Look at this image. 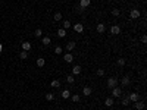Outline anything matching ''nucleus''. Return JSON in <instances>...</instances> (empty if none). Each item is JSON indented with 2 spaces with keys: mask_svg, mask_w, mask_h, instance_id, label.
<instances>
[{
  "mask_svg": "<svg viewBox=\"0 0 147 110\" xmlns=\"http://www.w3.org/2000/svg\"><path fill=\"white\" fill-rule=\"evenodd\" d=\"M118 82H119V79H118L116 76H110V78L107 79V87H109V88H113V87L118 85Z\"/></svg>",
  "mask_w": 147,
  "mask_h": 110,
  "instance_id": "f257e3e1",
  "label": "nucleus"
},
{
  "mask_svg": "<svg viewBox=\"0 0 147 110\" xmlns=\"http://www.w3.org/2000/svg\"><path fill=\"white\" fill-rule=\"evenodd\" d=\"M121 96H122V88H119V87H113V88H112V97L116 98V97H121Z\"/></svg>",
  "mask_w": 147,
  "mask_h": 110,
  "instance_id": "f03ea898",
  "label": "nucleus"
},
{
  "mask_svg": "<svg viewBox=\"0 0 147 110\" xmlns=\"http://www.w3.org/2000/svg\"><path fill=\"white\" fill-rule=\"evenodd\" d=\"M140 10L138 9H131V12H130V18H131V19H138V18H140Z\"/></svg>",
  "mask_w": 147,
  "mask_h": 110,
  "instance_id": "7ed1b4c3",
  "label": "nucleus"
},
{
  "mask_svg": "<svg viewBox=\"0 0 147 110\" xmlns=\"http://www.w3.org/2000/svg\"><path fill=\"white\" fill-rule=\"evenodd\" d=\"M128 98H130V101L135 103V101H138V100H140V96H138V93H131L130 96H128Z\"/></svg>",
  "mask_w": 147,
  "mask_h": 110,
  "instance_id": "20e7f679",
  "label": "nucleus"
},
{
  "mask_svg": "<svg viewBox=\"0 0 147 110\" xmlns=\"http://www.w3.org/2000/svg\"><path fill=\"white\" fill-rule=\"evenodd\" d=\"M63 60H65L66 63H72V62H74V54H71V53L68 51L65 56H63Z\"/></svg>",
  "mask_w": 147,
  "mask_h": 110,
  "instance_id": "39448f33",
  "label": "nucleus"
},
{
  "mask_svg": "<svg viewBox=\"0 0 147 110\" xmlns=\"http://www.w3.org/2000/svg\"><path fill=\"white\" fill-rule=\"evenodd\" d=\"M121 32V28L118 27V25H112L110 27V34H113V35H118Z\"/></svg>",
  "mask_w": 147,
  "mask_h": 110,
  "instance_id": "423d86ee",
  "label": "nucleus"
},
{
  "mask_svg": "<svg viewBox=\"0 0 147 110\" xmlns=\"http://www.w3.org/2000/svg\"><path fill=\"white\" fill-rule=\"evenodd\" d=\"M90 5H91V0H80V7H82V9L88 7Z\"/></svg>",
  "mask_w": 147,
  "mask_h": 110,
  "instance_id": "0eeeda50",
  "label": "nucleus"
},
{
  "mask_svg": "<svg viewBox=\"0 0 147 110\" xmlns=\"http://www.w3.org/2000/svg\"><path fill=\"white\" fill-rule=\"evenodd\" d=\"M74 31H75V32H82L84 31V25L82 24H75V25H74Z\"/></svg>",
  "mask_w": 147,
  "mask_h": 110,
  "instance_id": "6e6552de",
  "label": "nucleus"
},
{
  "mask_svg": "<svg viewBox=\"0 0 147 110\" xmlns=\"http://www.w3.org/2000/svg\"><path fill=\"white\" fill-rule=\"evenodd\" d=\"M113 103H115V98H113V97H107V98L104 100V104H106L107 107H112Z\"/></svg>",
  "mask_w": 147,
  "mask_h": 110,
  "instance_id": "1a4fd4ad",
  "label": "nucleus"
},
{
  "mask_svg": "<svg viewBox=\"0 0 147 110\" xmlns=\"http://www.w3.org/2000/svg\"><path fill=\"white\" fill-rule=\"evenodd\" d=\"M130 82H131L130 76H124V78L121 79V84H122V87H126V85H130Z\"/></svg>",
  "mask_w": 147,
  "mask_h": 110,
  "instance_id": "9d476101",
  "label": "nucleus"
},
{
  "mask_svg": "<svg viewBox=\"0 0 147 110\" xmlns=\"http://www.w3.org/2000/svg\"><path fill=\"white\" fill-rule=\"evenodd\" d=\"M21 47H22V50L28 51V50H31V43H29V41H24V43L21 44Z\"/></svg>",
  "mask_w": 147,
  "mask_h": 110,
  "instance_id": "9b49d317",
  "label": "nucleus"
},
{
  "mask_svg": "<svg viewBox=\"0 0 147 110\" xmlns=\"http://www.w3.org/2000/svg\"><path fill=\"white\" fill-rule=\"evenodd\" d=\"M144 107H146V104H144V101H135V109L137 110H144Z\"/></svg>",
  "mask_w": 147,
  "mask_h": 110,
  "instance_id": "f8f14e48",
  "label": "nucleus"
},
{
  "mask_svg": "<svg viewBox=\"0 0 147 110\" xmlns=\"http://www.w3.org/2000/svg\"><path fill=\"white\" fill-rule=\"evenodd\" d=\"M72 73H74V75H80V73H81V66L80 65H75V66L72 68Z\"/></svg>",
  "mask_w": 147,
  "mask_h": 110,
  "instance_id": "ddd939ff",
  "label": "nucleus"
},
{
  "mask_svg": "<svg viewBox=\"0 0 147 110\" xmlns=\"http://www.w3.org/2000/svg\"><path fill=\"white\" fill-rule=\"evenodd\" d=\"M50 85H51V88H59V87H60V81H59V79H53V81L50 82Z\"/></svg>",
  "mask_w": 147,
  "mask_h": 110,
  "instance_id": "4468645a",
  "label": "nucleus"
},
{
  "mask_svg": "<svg viewBox=\"0 0 147 110\" xmlns=\"http://www.w3.org/2000/svg\"><path fill=\"white\" fill-rule=\"evenodd\" d=\"M75 46H77V44L74 43V41H69V43L66 44V50H68V51H72L74 48H75Z\"/></svg>",
  "mask_w": 147,
  "mask_h": 110,
  "instance_id": "2eb2a0df",
  "label": "nucleus"
},
{
  "mask_svg": "<svg viewBox=\"0 0 147 110\" xmlns=\"http://www.w3.org/2000/svg\"><path fill=\"white\" fill-rule=\"evenodd\" d=\"M91 93H93V91H91L90 87H84V88H82V94H84V96H91Z\"/></svg>",
  "mask_w": 147,
  "mask_h": 110,
  "instance_id": "dca6fc26",
  "label": "nucleus"
},
{
  "mask_svg": "<svg viewBox=\"0 0 147 110\" xmlns=\"http://www.w3.org/2000/svg\"><path fill=\"white\" fill-rule=\"evenodd\" d=\"M96 29H97V32H100V34H103V32L106 31V27H104V24H99Z\"/></svg>",
  "mask_w": 147,
  "mask_h": 110,
  "instance_id": "f3484780",
  "label": "nucleus"
},
{
  "mask_svg": "<svg viewBox=\"0 0 147 110\" xmlns=\"http://www.w3.org/2000/svg\"><path fill=\"white\" fill-rule=\"evenodd\" d=\"M66 32H68V31H66V29H63V28H59V29H58V35L60 37V38H63V37L66 35Z\"/></svg>",
  "mask_w": 147,
  "mask_h": 110,
  "instance_id": "a211bd4d",
  "label": "nucleus"
},
{
  "mask_svg": "<svg viewBox=\"0 0 147 110\" xmlns=\"http://www.w3.org/2000/svg\"><path fill=\"white\" fill-rule=\"evenodd\" d=\"M69 97H71V91H69V89L62 91V98H65V100H66V98H69Z\"/></svg>",
  "mask_w": 147,
  "mask_h": 110,
  "instance_id": "6ab92c4d",
  "label": "nucleus"
},
{
  "mask_svg": "<svg viewBox=\"0 0 147 110\" xmlns=\"http://www.w3.org/2000/svg\"><path fill=\"white\" fill-rule=\"evenodd\" d=\"M53 19L56 21V22H58V21H62V13H60V12H56V13L53 15Z\"/></svg>",
  "mask_w": 147,
  "mask_h": 110,
  "instance_id": "aec40b11",
  "label": "nucleus"
},
{
  "mask_svg": "<svg viewBox=\"0 0 147 110\" xmlns=\"http://www.w3.org/2000/svg\"><path fill=\"white\" fill-rule=\"evenodd\" d=\"M41 43H43L44 46H50V43H51V40H50V37H43V40H41Z\"/></svg>",
  "mask_w": 147,
  "mask_h": 110,
  "instance_id": "412c9836",
  "label": "nucleus"
},
{
  "mask_svg": "<svg viewBox=\"0 0 147 110\" xmlns=\"http://www.w3.org/2000/svg\"><path fill=\"white\" fill-rule=\"evenodd\" d=\"M44 63H46V60H44L43 57L37 59V66H38V68H43V66H44Z\"/></svg>",
  "mask_w": 147,
  "mask_h": 110,
  "instance_id": "4be33fe9",
  "label": "nucleus"
},
{
  "mask_svg": "<svg viewBox=\"0 0 147 110\" xmlns=\"http://www.w3.org/2000/svg\"><path fill=\"white\" fill-rule=\"evenodd\" d=\"M19 57H21L22 60H25V59L28 57V51H25V50H22V51L19 53Z\"/></svg>",
  "mask_w": 147,
  "mask_h": 110,
  "instance_id": "5701e85b",
  "label": "nucleus"
},
{
  "mask_svg": "<svg viewBox=\"0 0 147 110\" xmlns=\"http://www.w3.org/2000/svg\"><path fill=\"white\" fill-rule=\"evenodd\" d=\"M125 63H126V62H125V59H122V57H121V59H118V62H116V65H118L119 68H124V66H125Z\"/></svg>",
  "mask_w": 147,
  "mask_h": 110,
  "instance_id": "b1692460",
  "label": "nucleus"
},
{
  "mask_svg": "<svg viewBox=\"0 0 147 110\" xmlns=\"http://www.w3.org/2000/svg\"><path fill=\"white\" fill-rule=\"evenodd\" d=\"M46 100H47V101H53V100H54V94H53V93H47V94H46Z\"/></svg>",
  "mask_w": 147,
  "mask_h": 110,
  "instance_id": "393cba45",
  "label": "nucleus"
},
{
  "mask_svg": "<svg viewBox=\"0 0 147 110\" xmlns=\"http://www.w3.org/2000/svg\"><path fill=\"white\" fill-rule=\"evenodd\" d=\"M130 103H131V101H130V98H128V97H122V101H121L122 106H128Z\"/></svg>",
  "mask_w": 147,
  "mask_h": 110,
  "instance_id": "a878e982",
  "label": "nucleus"
},
{
  "mask_svg": "<svg viewBox=\"0 0 147 110\" xmlns=\"http://www.w3.org/2000/svg\"><path fill=\"white\" fill-rule=\"evenodd\" d=\"M66 81H68V84H74V82H75V78H74V75H68Z\"/></svg>",
  "mask_w": 147,
  "mask_h": 110,
  "instance_id": "bb28decb",
  "label": "nucleus"
},
{
  "mask_svg": "<svg viewBox=\"0 0 147 110\" xmlns=\"http://www.w3.org/2000/svg\"><path fill=\"white\" fill-rule=\"evenodd\" d=\"M34 35H35V37H41V35H43V29H41V28H37L35 32H34Z\"/></svg>",
  "mask_w": 147,
  "mask_h": 110,
  "instance_id": "cd10ccee",
  "label": "nucleus"
},
{
  "mask_svg": "<svg viewBox=\"0 0 147 110\" xmlns=\"http://www.w3.org/2000/svg\"><path fill=\"white\" fill-rule=\"evenodd\" d=\"M62 28L68 31V29L71 28V22H69V21H63V27H62Z\"/></svg>",
  "mask_w": 147,
  "mask_h": 110,
  "instance_id": "c85d7f7f",
  "label": "nucleus"
},
{
  "mask_svg": "<svg viewBox=\"0 0 147 110\" xmlns=\"http://www.w3.org/2000/svg\"><path fill=\"white\" fill-rule=\"evenodd\" d=\"M72 97V101L74 103H78L80 101V94H74V96H71Z\"/></svg>",
  "mask_w": 147,
  "mask_h": 110,
  "instance_id": "c756f323",
  "label": "nucleus"
},
{
  "mask_svg": "<svg viewBox=\"0 0 147 110\" xmlns=\"http://www.w3.org/2000/svg\"><path fill=\"white\" fill-rule=\"evenodd\" d=\"M97 75H99V76H103V75H104V69H103V68H99V69H97Z\"/></svg>",
  "mask_w": 147,
  "mask_h": 110,
  "instance_id": "7c9ffc66",
  "label": "nucleus"
},
{
  "mask_svg": "<svg viewBox=\"0 0 147 110\" xmlns=\"http://www.w3.org/2000/svg\"><path fill=\"white\" fill-rule=\"evenodd\" d=\"M112 15H113V16H119V15H121V10H119V9H113V10H112Z\"/></svg>",
  "mask_w": 147,
  "mask_h": 110,
  "instance_id": "2f4dec72",
  "label": "nucleus"
},
{
  "mask_svg": "<svg viewBox=\"0 0 147 110\" xmlns=\"http://www.w3.org/2000/svg\"><path fill=\"white\" fill-rule=\"evenodd\" d=\"M62 51H63V50H62V47H59V46L54 48V53H56V54H62Z\"/></svg>",
  "mask_w": 147,
  "mask_h": 110,
  "instance_id": "473e14b6",
  "label": "nucleus"
},
{
  "mask_svg": "<svg viewBox=\"0 0 147 110\" xmlns=\"http://www.w3.org/2000/svg\"><path fill=\"white\" fill-rule=\"evenodd\" d=\"M141 43H147V37L146 35H141Z\"/></svg>",
  "mask_w": 147,
  "mask_h": 110,
  "instance_id": "72a5a7b5",
  "label": "nucleus"
},
{
  "mask_svg": "<svg viewBox=\"0 0 147 110\" xmlns=\"http://www.w3.org/2000/svg\"><path fill=\"white\" fill-rule=\"evenodd\" d=\"M3 51V44H0V53Z\"/></svg>",
  "mask_w": 147,
  "mask_h": 110,
  "instance_id": "f704fd0d",
  "label": "nucleus"
}]
</instances>
